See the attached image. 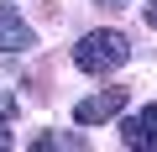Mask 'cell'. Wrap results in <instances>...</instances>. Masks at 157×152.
I'll return each instance as SVG.
<instances>
[{
    "mask_svg": "<svg viewBox=\"0 0 157 152\" xmlns=\"http://www.w3.org/2000/svg\"><path fill=\"white\" fill-rule=\"evenodd\" d=\"M121 142H126V147H147V152H157V105H147L141 115H126Z\"/></svg>",
    "mask_w": 157,
    "mask_h": 152,
    "instance_id": "3",
    "label": "cell"
},
{
    "mask_svg": "<svg viewBox=\"0 0 157 152\" xmlns=\"http://www.w3.org/2000/svg\"><path fill=\"white\" fill-rule=\"evenodd\" d=\"M100 6H126V0H100Z\"/></svg>",
    "mask_w": 157,
    "mask_h": 152,
    "instance_id": "9",
    "label": "cell"
},
{
    "mask_svg": "<svg viewBox=\"0 0 157 152\" xmlns=\"http://www.w3.org/2000/svg\"><path fill=\"white\" fill-rule=\"evenodd\" d=\"M126 58H131L126 32H89V37H78V47H73V63L84 68V73H110Z\"/></svg>",
    "mask_w": 157,
    "mask_h": 152,
    "instance_id": "1",
    "label": "cell"
},
{
    "mask_svg": "<svg viewBox=\"0 0 157 152\" xmlns=\"http://www.w3.org/2000/svg\"><path fill=\"white\" fill-rule=\"evenodd\" d=\"M11 110H16V100H11L6 89H0V115H11Z\"/></svg>",
    "mask_w": 157,
    "mask_h": 152,
    "instance_id": "7",
    "label": "cell"
},
{
    "mask_svg": "<svg viewBox=\"0 0 157 152\" xmlns=\"http://www.w3.org/2000/svg\"><path fill=\"white\" fill-rule=\"evenodd\" d=\"M37 37H32V26L6 6V0H0V53H26Z\"/></svg>",
    "mask_w": 157,
    "mask_h": 152,
    "instance_id": "4",
    "label": "cell"
},
{
    "mask_svg": "<svg viewBox=\"0 0 157 152\" xmlns=\"http://www.w3.org/2000/svg\"><path fill=\"white\" fill-rule=\"evenodd\" d=\"M147 11V26H157V0H152V6H141Z\"/></svg>",
    "mask_w": 157,
    "mask_h": 152,
    "instance_id": "8",
    "label": "cell"
},
{
    "mask_svg": "<svg viewBox=\"0 0 157 152\" xmlns=\"http://www.w3.org/2000/svg\"><path fill=\"white\" fill-rule=\"evenodd\" d=\"M6 147H16V136H11V126H6V115H0V152Z\"/></svg>",
    "mask_w": 157,
    "mask_h": 152,
    "instance_id": "6",
    "label": "cell"
},
{
    "mask_svg": "<svg viewBox=\"0 0 157 152\" xmlns=\"http://www.w3.org/2000/svg\"><path fill=\"white\" fill-rule=\"evenodd\" d=\"M37 147L42 152H52V147H84V136H37Z\"/></svg>",
    "mask_w": 157,
    "mask_h": 152,
    "instance_id": "5",
    "label": "cell"
},
{
    "mask_svg": "<svg viewBox=\"0 0 157 152\" xmlns=\"http://www.w3.org/2000/svg\"><path fill=\"white\" fill-rule=\"evenodd\" d=\"M126 110V89H105V95H89V100H78L73 105V121L78 126H94V121H110Z\"/></svg>",
    "mask_w": 157,
    "mask_h": 152,
    "instance_id": "2",
    "label": "cell"
}]
</instances>
